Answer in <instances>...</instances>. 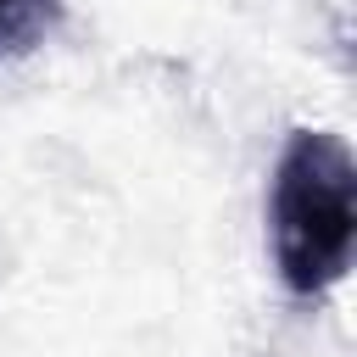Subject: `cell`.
Instances as JSON below:
<instances>
[{
    "instance_id": "cell-1",
    "label": "cell",
    "mask_w": 357,
    "mask_h": 357,
    "mask_svg": "<svg viewBox=\"0 0 357 357\" xmlns=\"http://www.w3.org/2000/svg\"><path fill=\"white\" fill-rule=\"evenodd\" d=\"M268 234L279 284L296 301H324L351 268L357 162L329 128H290L268 184Z\"/></svg>"
},
{
    "instance_id": "cell-2",
    "label": "cell",
    "mask_w": 357,
    "mask_h": 357,
    "mask_svg": "<svg viewBox=\"0 0 357 357\" xmlns=\"http://www.w3.org/2000/svg\"><path fill=\"white\" fill-rule=\"evenodd\" d=\"M67 17V0H0V61L33 56Z\"/></svg>"
}]
</instances>
